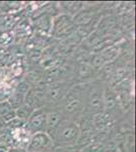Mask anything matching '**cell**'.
I'll list each match as a JSON object with an SVG mask.
<instances>
[{
  "label": "cell",
  "instance_id": "cell-1",
  "mask_svg": "<svg viewBox=\"0 0 136 152\" xmlns=\"http://www.w3.org/2000/svg\"><path fill=\"white\" fill-rule=\"evenodd\" d=\"M48 134L51 136L55 147L74 146L79 139V126L73 120L63 119Z\"/></svg>",
  "mask_w": 136,
  "mask_h": 152
},
{
  "label": "cell",
  "instance_id": "cell-2",
  "mask_svg": "<svg viewBox=\"0 0 136 152\" xmlns=\"http://www.w3.org/2000/svg\"><path fill=\"white\" fill-rule=\"evenodd\" d=\"M55 145L47 132H38L31 136L26 146L28 152H54Z\"/></svg>",
  "mask_w": 136,
  "mask_h": 152
},
{
  "label": "cell",
  "instance_id": "cell-3",
  "mask_svg": "<svg viewBox=\"0 0 136 152\" xmlns=\"http://www.w3.org/2000/svg\"><path fill=\"white\" fill-rule=\"evenodd\" d=\"M87 102L93 114L100 115L103 113L105 109V90L100 84L91 85L87 90Z\"/></svg>",
  "mask_w": 136,
  "mask_h": 152
},
{
  "label": "cell",
  "instance_id": "cell-4",
  "mask_svg": "<svg viewBox=\"0 0 136 152\" xmlns=\"http://www.w3.org/2000/svg\"><path fill=\"white\" fill-rule=\"evenodd\" d=\"M47 113L44 109L34 110L26 123V128L32 135L38 132H46Z\"/></svg>",
  "mask_w": 136,
  "mask_h": 152
},
{
  "label": "cell",
  "instance_id": "cell-5",
  "mask_svg": "<svg viewBox=\"0 0 136 152\" xmlns=\"http://www.w3.org/2000/svg\"><path fill=\"white\" fill-rule=\"evenodd\" d=\"M74 23L67 14H61L57 18H53L52 23V35H54L57 38L65 37L71 33L73 29Z\"/></svg>",
  "mask_w": 136,
  "mask_h": 152
},
{
  "label": "cell",
  "instance_id": "cell-6",
  "mask_svg": "<svg viewBox=\"0 0 136 152\" xmlns=\"http://www.w3.org/2000/svg\"><path fill=\"white\" fill-rule=\"evenodd\" d=\"M83 107V102L79 97L75 96V95L68 94L67 99L65 102V111L68 115H76L79 112L82 111Z\"/></svg>",
  "mask_w": 136,
  "mask_h": 152
},
{
  "label": "cell",
  "instance_id": "cell-7",
  "mask_svg": "<svg viewBox=\"0 0 136 152\" xmlns=\"http://www.w3.org/2000/svg\"><path fill=\"white\" fill-rule=\"evenodd\" d=\"M16 117L15 110L12 107L8 100H2L0 102V119L4 123H8L9 121L13 120Z\"/></svg>",
  "mask_w": 136,
  "mask_h": 152
},
{
  "label": "cell",
  "instance_id": "cell-8",
  "mask_svg": "<svg viewBox=\"0 0 136 152\" xmlns=\"http://www.w3.org/2000/svg\"><path fill=\"white\" fill-rule=\"evenodd\" d=\"M62 115L61 113L54 111V112H48L47 113V126H46V132L49 133L52 131L55 127L62 121Z\"/></svg>",
  "mask_w": 136,
  "mask_h": 152
},
{
  "label": "cell",
  "instance_id": "cell-9",
  "mask_svg": "<svg viewBox=\"0 0 136 152\" xmlns=\"http://www.w3.org/2000/svg\"><path fill=\"white\" fill-rule=\"evenodd\" d=\"M106 143L102 141H96L90 142V143L86 144L79 152H105Z\"/></svg>",
  "mask_w": 136,
  "mask_h": 152
},
{
  "label": "cell",
  "instance_id": "cell-10",
  "mask_svg": "<svg viewBox=\"0 0 136 152\" xmlns=\"http://www.w3.org/2000/svg\"><path fill=\"white\" fill-rule=\"evenodd\" d=\"M6 152H28V151H26V148H23V147L14 146V147H11V148L9 149V150H7Z\"/></svg>",
  "mask_w": 136,
  "mask_h": 152
},
{
  "label": "cell",
  "instance_id": "cell-11",
  "mask_svg": "<svg viewBox=\"0 0 136 152\" xmlns=\"http://www.w3.org/2000/svg\"><path fill=\"white\" fill-rule=\"evenodd\" d=\"M0 7H1V4H0Z\"/></svg>",
  "mask_w": 136,
  "mask_h": 152
}]
</instances>
